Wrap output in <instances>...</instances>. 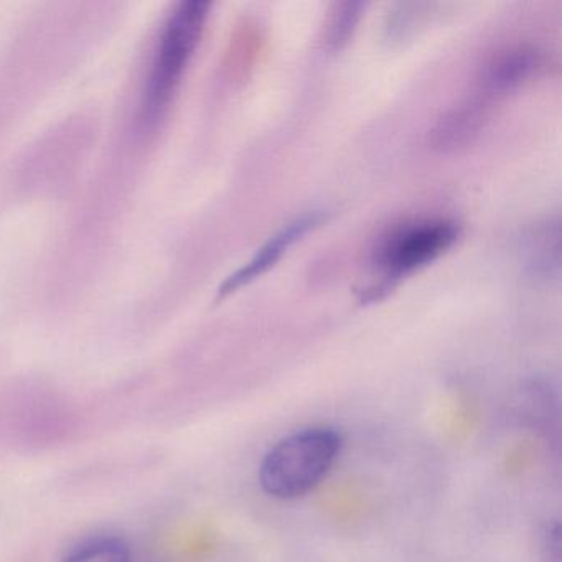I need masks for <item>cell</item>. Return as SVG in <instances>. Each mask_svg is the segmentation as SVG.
<instances>
[{
    "label": "cell",
    "instance_id": "8fae6325",
    "mask_svg": "<svg viewBox=\"0 0 562 562\" xmlns=\"http://www.w3.org/2000/svg\"><path fill=\"white\" fill-rule=\"evenodd\" d=\"M542 562H561V531L558 522L542 532Z\"/></svg>",
    "mask_w": 562,
    "mask_h": 562
},
{
    "label": "cell",
    "instance_id": "6da1fadb",
    "mask_svg": "<svg viewBox=\"0 0 562 562\" xmlns=\"http://www.w3.org/2000/svg\"><path fill=\"white\" fill-rule=\"evenodd\" d=\"M334 427H308L279 440L259 465V485L272 498L294 499L314 490L330 473L344 450Z\"/></svg>",
    "mask_w": 562,
    "mask_h": 562
},
{
    "label": "cell",
    "instance_id": "3957f363",
    "mask_svg": "<svg viewBox=\"0 0 562 562\" xmlns=\"http://www.w3.org/2000/svg\"><path fill=\"white\" fill-rule=\"evenodd\" d=\"M459 236L460 226L447 218L417 220L391 229L374 249L373 268L380 282L368 289V299H380L401 279L446 255Z\"/></svg>",
    "mask_w": 562,
    "mask_h": 562
},
{
    "label": "cell",
    "instance_id": "ba28073f",
    "mask_svg": "<svg viewBox=\"0 0 562 562\" xmlns=\"http://www.w3.org/2000/svg\"><path fill=\"white\" fill-rule=\"evenodd\" d=\"M440 8L442 5L434 2H397L391 5L383 22V41L390 47H401L426 29L439 14Z\"/></svg>",
    "mask_w": 562,
    "mask_h": 562
},
{
    "label": "cell",
    "instance_id": "52a82bcc",
    "mask_svg": "<svg viewBox=\"0 0 562 562\" xmlns=\"http://www.w3.org/2000/svg\"><path fill=\"white\" fill-rule=\"evenodd\" d=\"M521 261L526 274L551 284L561 278V222L546 218L526 232L521 241Z\"/></svg>",
    "mask_w": 562,
    "mask_h": 562
},
{
    "label": "cell",
    "instance_id": "5b68a950",
    "mask_svg": "<svg viewBox=\"0 0 562 562\" xmlns=\"http://www.w3.org/2000/svg\"><path fill=\"white\" fill-rule=\"evenodd\" d=\"M324 218L322 212H307L285 223L256 251V255L245 266H241L238 271L226 278V281L218 288V299L228 297L233 292L251 284L256 279L276 268L278 262L288 255L289 249L297 245L308 233L317 229L324 223Z\"/></svg>",
    "mask_w": 562,
    "mask_h": 562
},
{
    "label": "cell",
    "instance_id": "8992f818",
    "mask_svg": "<svg viewBox=\"0 0 562 562\" xmlns=\"http://www.w3.org/2000/svg\"><path fill=\"white\" fill-rule=\"evenodd\" d=\"M492 113V101L473 91L434 124L429 133L430 149L440 154L465 149L483 133Z\"/></svg>",
    "mask_w": 562,
    "mask_h": 562
},
{
    "label": "cell",
    "instance_id": "30bf717a",
    "mask_svg": "<svg viewBox=\"0 0 562 562\" xmlns=\"http://www.w3.org/2000/svg\"><path fill=\"white\" fill-rule=\"evenodd\" d=\"M364 9H367V5L361 4V2H344V4L335 5L330 21L327 24V32H325L324 42L327 52L338 54L350 44Z\"/></svg>",
    "mask_w": 562,
    "mask_h": 562
},
{
    "label": "cell",
    "instance_id": "9c48e42d",
    "mask_svg": "<svg viewBox=\"0 0 562 562\" xmlns=\"http://www.w3.org/2000/svg\"><path fill=\"white\" fill-rule=\"evenodd\" d=\"M61 562H133V554L124 539L101 535L78 542Z\"/></svg>",
    "mask_w": 562,
    "mask_h": 562
},
{
    "label": "cell",
    "instance_id": "277c9868",
    "mask_svg": "<svg viewBox=\"0 0 562 562\" xmlns=\"http://www.w3.org/2000/svg\"><path fill=\"white\" fill-rule=\"evenodd\" d=\"M546 68L548 58L541 48L529 44L512 45L483 65L475 91L495 103L541 77Z\"/></svg>",
    "mask_w": 562,
    "mask_h": 562
},
{
    "label": "cell",
    "instance_id": "7a4b0ae2",
    "mask_svg": "<svg viewBox=\"0 0 562 562\" xmlns=\"http://www.w3.org/2000/svg\"><path fill=\"white\" fill-rule=\"evenodd\" d=\"M210 8V2L187 0L170 15L140 104V126L146 130L156 126L166 114L199 47L209 21Z\"/></svg>",
    "mask_w": 562,
    "mask_h": 562
}]
</instances>
